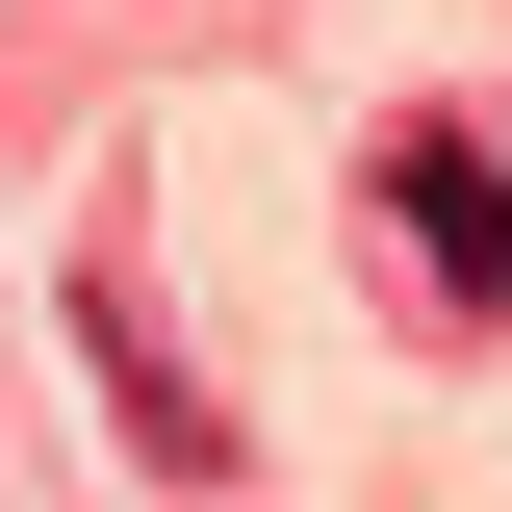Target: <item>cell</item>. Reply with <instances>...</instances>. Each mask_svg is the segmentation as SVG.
<instances>
[{"instance_id":"cell-1","label":"cell","mask_w":512,"mask_h":512,"mask_svg":"<svg viewBox=\"0 0 512 512\" xmlns=\"http://www.w3.org/2000/svg\"><path fill=\"white\" fill-rule=\"evenodd\" d=\"M384 231H410V308H436V333H512V154L461 103L384 128Z\"/></svg>"},{"instance_id":"cell-2","label":"cell","mask_w":512,"mask_h":512,"mask_svg":"<svg viewBox=\"0 0 512 512\" xmlns=\"http://www.w3.org/2000/svg\"><path fill=\"white\" fill-rule=\"evenodd\" d=\"M77 333H103V384H128V410H154V461H231V410H205V384L154 359V308H128V282H77Z\"/></svg>"}]
</instances>
